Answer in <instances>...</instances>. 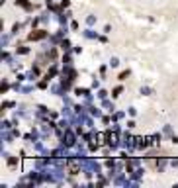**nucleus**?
I'll return each instance as SVG.
<instances>
[{"mask_svg": "<svg viewBox=\"0 0 178 188\" xmlns=\"http://www.w3.org/2000/svg\"><path fill=\"white\" fill-rule=\"evenodd\" d=\"M47 35V33H45L43 30H37V31H34V33H30V39L34 41V39H43V37Z\"/></svg>", "mask_w": 178, "mask_h": 188, "instance_id": "f257e3e1", "label": "nucleus"}, {"mask_svg": "<svg viewBox=\"0 0 178 188\" xmlns=\"http://www.w3.org/2000/svg\"><path fill=\"white\" fill-rule=\"evenodd\" d=\"M69 170H71V174H76L78 173V167L74 165V163H71V165H69Z\"/></svg>", "mask_w": 178, "mask_h": 188, "instance_id": "f03ea898", "label": "nucleus"}]
</instances>
